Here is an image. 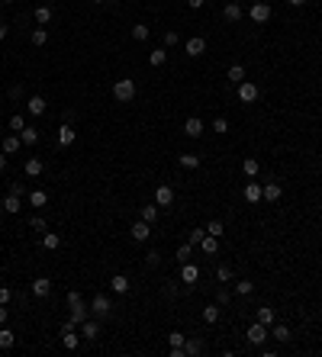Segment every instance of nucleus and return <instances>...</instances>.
<instances>
[{
	"label": "nucleus",
	"instance_id": "nucleus-47",
	"mask_svg": "<svg viewBox=\"0 0 322 357\" xmlns=\"http://www.w3.org/2000/svg\"><path fill=\"white\" fill-rule=\"evenodd\" d=\"M23 129H26V119H23V116H10V132H16V135H20Z\"/></svg>",
	"mask_w": 322,
	"mask_h": 357
},
{
	"label": "nucleus",
	"instance_id": "nucleus-41",
	"mask_svg": "<svg viewBox=\"0 0 322 357\" xmlns=\"http://www.w3.org/2000/svg\"><path fill=\"white\" fill-rule=\"evenodd\" d=\"M251 293H255V283L251 280H239L236 283V296H251Z\"/></svg>",
	"mask_w": 322,
	"mask_h": 357
},
{
	"label": "nucleus",
	"instance_id": "nucleus-59",
	"mask_svg": "<svg viewBox=\"0 0 322 357\" xmlns=\"http://www.w3.org/2000/svg\"><path fill=\"white\" fill-rule=\"evenodd\" d=\"M7 158H10V155H4V151H0V171H7Z\"/></svg>",
	"mask_w": 322,
	"mask_h": 357
},
{
	"label": "nucleus",
	"instance_id": "nucleus-7",
	"mask_svg": "<svg viewBox=\"0 0 322 357\" xmlns=\"http://www.w3.org/2000/svg\"><path fill=\"white\" fill-rule=\"evenodd\" d=\"M77 332L84 335V341H94V338H100V319H87L77 325Z\"/></svg>",
	"mask_w": 322,
	"mask_h": 357
},
{
	"label": "nucleus",
	"instance_id": "nucleus-26",
	"mask_svg": "<svg viewBox=\"0 0 322 357\" xmlns=\"http://www.w3.org/2000/svg\"><path fill=\"white\" fill-rule=\"evenodd\" d=\"M13 344H16V335H13L7 325H0V351H10Z\"/></svg>",
	"mask_w": 322,
	"mask_h": 357
},
{
	"label": "nucleus",
	"instance_id": "nucleus-44",
	"mask_svg": "<svg viewBox=\"0 0 322 357\" xmlns=\"http://www.w3.org/2000/svg\"><path fill=\"white\" fill-rule=\"evenodd\" d=\"M216 280H219V283H229V280H232V267H229V264L216 267Z\"/></svg>",
	"mask_w": 322,
	"mask_h": 357
},
{
	"label": "nucleus",
	"instance_id": "nucleus-34",
	"mask_svg": "<svg viewBox=\"0 0 322 357\" xmlns=\"http://www.w3.org/2000/svg\"><path fill=\"white\" fill-rule=\"evenodd\" d=\"M20 142H23V145H36V142H39V129L26 126L23 132H20Z\"/></svg>",
	"mask_w": 322,
	"mask_h": 357
},
{
	"label": "nucleus",
	"instance_id": "nucleus-28",
	"mask_svg": "<svg viewBox=\"0 0 322 357\" xmlns=\"http://www.w3.org/2000/svg\"><path fill=\"white\" fill-rule=\"evenodd\" d=\"M177 164H180V168H184V171H197L200 168V155H180V158H177Z\"/></svg>",
	"mask_w": 322,
	"mask_h": 357
},
{
	"label": "nucleus",
	"instance_id": "nucleus-27",
	"mask_svg": "<svg viewBox=\"0 0 322 357\" xmlns=\"http://www.w3.org/2000/svg\"><path fill=\"white\" fill-rule=\"evenodd\" d=\"M197 354H203V341H200V338H187L184 341V357H197Z\"/></svg>",
	"mask_w": 322,
	"mask_h": 357
},
{
	"label": "nucleus",
	"instance_id": "nucleus-17",
	"mask_svg": "<svg viewBox=\"0 0 322 357\" xmlns=\"http://www.w3.org/2000/svg\"><path fill=\"white\" fill-rule=\"evenodd\" d=\"M20 145H23V142H20V135H16V132H13V135H4V138H0V151H4V155H13V151H20Z\"/></svg>",
	"mask_w": 322,
	"mask_h": 357
},
{
	"label": "nucleus",
	"instance_id": "nucleus-30",
	"mask_svg": "<svg viewBox=\"0 0 322 357\" xmlns=\"http://www.w3.org/2000/svg\"><path fill=\"white\" fill-rule=\"evenodd\" d=\"M32 20L39 26H49L52 23V7H36V10H32Z\"/></svg>",
	"mask_w": 322,
	"mask_h": 357
},
{
	"label": "nucleus",
	"instance_id": "nucleus-8",
	"mask_svg": "<svg viewBox=\"0 0 322 357\" xmlns=\"http://www.w3.org/2000/svg\"><path fill=\"white\" fill-rule=\"evenodd\" d=\"M197 280H200V267L190 264V261H187V264H180V283H187V290H190Z\"/></svg>",
	"mask_w": 322,
	"mask_h": 357
},
{
	"label": "nucleus",
	"instance_id": "nucleus-61",
	"mask_svg": "<svg viewBox=\"0 0 322 357\" xmlns=\"http://www.w3.org/2000/svg\"><path fill=\"white\" fill-rule=\"evenodd\" d=\"M4 39H7V26L0 23V42H4Z\"/></svg>",
	"mask_w": 322,
	"mask_h": 357
},
{
	"label": "nucleus",
	"instance_id": "nucleus-19",
	"mask_svg": "<svg viewBox=\"0 0 322 357\" xmlns=\"http://www.w3.org/2000/svg\"><path fill=\"white\" fill-rule=\"evenodd\" d=\"M203 52H206V39H200V36L187 39V55H190V58H200Z\"/></svg>",
	"mask_w": 322,
	"mask_h": 357
},
{
	"label": "nucleus",
	"instance_id": "nucleus-1",
	"mask_svg": "<svg viewBox=\"0 0 322 357\" xmlns=\"http://www.w3.org/2000/svg\"><path fill=\"white\" fill-rule=\"evenodd\" d=\"M113 100H116V103L135 100V77H119V81L113 84Z\"/></svg>",
	"mask_w": 322,
	"mask_h": 357
},
{
	"label": "nucleus",
	"instance_id": "nucleus-9",
	"mask_svg": "<svg viewBox=\"0 0 322 357\" xmlns=\"http://www.w3.org/2000/svg\"><path fill=\"white\" fill-rule=\"evenodd\" d=\"M155 203L161 206V210H168V206H174V190L168 184H158V190H155Z\"/></svg>",
	"mask_w": 322,
	"mask_h": 357
},
{
	"label": "nucleus",
	"instance_id": "nucleus-11",
	"mask_svg": "<svg viewBox=\"0 0 322 357\" xmlns=\"http://www.w3.org/2000/svg\"><path fill=\"white\" fill-rule=\"evenodd\" d=\"M45 110H49V103H45V97H39V93H32V97L26 100V113H29V116H42Z\"/></svg>",
	"mask_w": 322,
	"mask_h": 357
},
{
	"label": "nucleus",
	"instance_id": "nucleus-54",
	"mask_svg": "<svg viewBox=\"0 0 322 357\" xmlns=\"http://www.w3.org/2000/svg\"><path fill=\"white\" fill-rule=\"evenodd\" d=\"M229 299H232V293H229V290H219V306H225Z\"/></svg>",
	"mask_w": 322,
	"mask_h": 357
},
{
	"label": "nucleus",
	"instance_id": "nucleus-57",
	"mask_svg": "<svg viewBox=\"0 0 322 357\" xmlns=\"http://www.w3.org/2000/svg\"><path fill=\"white\" fill-rule=\"evenodd\" d=\"M203 4H206V0H187V7H190V10H200Z\"/></svg>",
	"mask_w": 322,
	"mask_h": 357
},
{
	"label": "nucleus",
	"instance_id": "nucleus-64",
	"mask_svg": "<svg viewBox=\"0 0 322 357\" xmlns=\"http://www.w3.org/2000/svg\"><path fill=\"white\" fill-rule=\"evenodd\" d=\"M0 10H4V0H0Z\"/></svg>",
	"mask_w": 322,
	"mask_h": 357
},
{
	"label": "nucleus",
	"instance_id": "nucleus-5",
	"mask_svg": "<svg viewBox=\"0 0 322 357\" xmlns=\"http://www.w3.org/2000/svg\"><path fill=\"white\" fill-rule=\"evenodd\" d=\"M281 196H284V187L277 184V180H267V184H261V199H264V203H277Z\"/></svg>",
	"mask_w": 322,
	"mask_h": 357
},
{
	"label": "nucleus",
	"instance_id": "nucleus-14",
	"mask_svg": "<svg viewBox=\"0 0 322 357\" xmlns=\"http://www.w3.org/2000/svg\"><path fill=\"white\" fill-rule=\"evenodd\" d=\"M74 138H77V132H74V129L71 126H58V148H71L74 145Z\"/></svg>",
	"mask_w": 322,
	"mask_h": 357
},
{
	"label": "nucleus",
	"instance_id": "nucleus-50",
	"mask_svg": "<svg viewBox=\"0 0 322 357\" xmlns=\"http://www.w3.org/2000/svg\"><path fill=\"white\" fill-rule=\"evenodd\" d=\"M203 238H206V229H194V232H190V245H200Z\"/></svg>",
	"mask_w": 322,
	"mask_h": 357
},
{
	"label": "nucleus",
	"instance_id": "nucleus-51",
	"mask_svg": "<svg viewBox=\"0 0 322 357\" xmlns=\"http://www.w3.org/2000/svg\"><path fill=\"white\" fill-rule=\"evenodd\" d=\"M158 261H161V254H158V251H149V254H145V264H149V267H155Z\"/></svg>",
	"mask_w": 322,
	"mask_h": 357
},
{
	"label": "nucleus",
	"instance_id": "nucleus-4",
	"mask_svg": "<svg viewBox=\"0 0 322 357\" xmlns=\"http://www.w3.org/2000/svg\"><path fill=\"white\" fill-rule=\"evenodd\" d=\"M248 16H251V23H255V26H264L267 20H271V7H267L264 0H258V4H251Z\"/></svg>",
	"mask_w": 322,
	"mask_h": 357
},
{
	"label": "nucleus",
	"instance_id": "nucleus-22",
	"mask_svg": "<svg viewBox=\"0 0 322 357\" xmlns=\"http://www.w3.org/2000/svg\"><path fill=\"white\" fill-rule=\"evenodd\" d=\"M90 319V306H84V302H77V306H71V322L74 325H81V322Z\"/></svg>",
	"mask_w": 322,
	"mask_h": 357
},
{
	"label": "nucleus",
	"instance_id": "nucleus-48",
	"mask_svg": "<svg viewBox=\"0 0 322 357\" xmlns=\"http://www.w3.org/2000/svg\"><path fill=\"white\" fill-rule=\"evenodd\" d=\"M177 42H180V36H177V32H174V29H168V32H164V48L177 45Z\"/></svg>",
	"mask_w": 322,
	"mask_h": 357
},
{
	"label": "nucleus",
	"instance_id": "nucleus-25",
	"mask_svg": "<svg viewBox=\"0 0 322 357\" xmlns=\"http://www.w3.org/2000/svg\"><path fill=\"white\" fill-rule=\"evenodd\" d=\"M4 210L10 213V216H13V213H20V210H23V196H16V193H7V196H4Z\"/></svg>",
	"mask_w": 322,
	"mask_h": 357
},
{
	"label": "nucleus",
	"instance_id": "nucleus-10",
	"mask_svg": "<svg viewBox=\"0 0 322 357\" xmlns=\"http://www.w3.org/2000/svg\"><path fill=\"white\" fill-rule=\"evenodd\" d=\"M236 87H239V100H242V103H255V100H258V84L242 81V84H236Z\"/></svg>",
	"mask_w": 322,
	"mask_h": 357
},
{
	"label": "nucleus",
	"instance_id": "nucleus-52",
	"mask_svg": "<svg viewBox=\"0 0 322 357\" xmlns=\"http://www.w3.org/2000/svg\"><path fill=\"white\" fill-rule=\"evenodd\" d=\"M10 299H13V293L7 290V286H0V306H7V302H10Z\"/></svg>",
	"mask_w": 322,
	"mask_h": 357
},
{
	"label": "nucleus",
	"instance_id": "nucleus-31",
	"mask_svg": "<svg viewBox=\"0 0 322 357\" xmlns=\"http://www.w3.org/2000/svg\"><path fill=\"white\" fill-rule=\"evenodd\" d=\"M245 199H248V203H261V184H258V180L245 184Z\"/></svg>",
	"mask_w": 322,
	"mask_h": 357
},
{
	"label": "nucleus",
	"instance_id": "nucleus-24",
	"mask_svg": "<svg viewBox=\"0 0 322 357\" xmlns=\"http://www.w3.org/2000/svg\"><path fill=\"white\" fill-rule=\"evenodd\" d=\"M26 199H29L32 210H39V206L49 203V193H45V190H29V193H26Z\"/></svg>",
	"mask_w": 322,
	"mask_h": 357
},
{
	"label": "nucleus",
	"instance_id": "nucleus-3",
	"mask_svg": "<svg viewBox=\"0 0 322 357\" xmlns=\"http://www.w3.org/2000/svg\"><path fill=\"white\" fill-rule=\"evenodd\" d=\"M245 338H248V344L261 347V344L267 341V338H271V328H267V325H261V322H251V325H248V332H245Z\"/></svg>",
	"mask_w": 322,
	"mask_h": 357
},
{
	"label": "nucleus",
	"instance_id": "nucleus-12",
	"mask_svg": "<svg viewBox=\"0 0 322 357\" xmlns=\"http://www.w3.org/2000/svg\"><path fill=\"white\" fill-rule=\"evenodd\" d=\"M23 171H26V177H42V171H45V164H42V158H36V155H32V158H26V164H23Z\"/></svg>",
	"mask_w": 322,
	"mask_h": 357
},
{
	"label": "nucleus",
	"instance_id": "nucleus-6",
	"mask_svg": "<svg viewBox=\"0 0 322 357\" xmlns=\"http://www.w3.org/2000/svg\"><path fill=\"white\" fill-rule=\"evenodd\" d=\"M129 235H132V241H149V238H152V222H145V219L132 222V229H129Z\"/></svg>",
	"mask_w": 322,
	"mask_h": 357
},
{
	"label": "nucleus",
	"instance_id": "nucleus-58",
	"mask_svg": "<svg viewBox=\"0 0 322 357\" xmlns=\"http://www.w3.org/2000/svg\"><path fill=\"white\" fill-rule=\"evenodd\" d=\"M7 316H10V309H7V306H0V325H7Z\"/></svg>",
	"mask_w": 322,
	"mask_h": 357
},
{
	"label": "nucleus",
	"instance_id": "nucleus-62",
	"mask_svg": "<svg viewBox=\"0 0 322 357\" xmlns=\"http://www.w3.org/2000/svg\"><path fill=\"white\" fill-rule=\"evenodd\" d=\"M94 4H116V0H94Z\"/></svg>",
	"mask_w": 322,
	"mask_h": 357
},
{
	"label": "nucleus",
	"instance_id": "nucleus-13",
	"mask_svg": "<svg viewBox=\"0 0 322 357\" xmlns=\"http://www.w3.org/2000/svg\"><path fill=\"white\" fill-rule=\"evenodd\" d=\"M49 293H52V280L49 277H36V280H32V296H36V299H45Z\"/></svg>",
	"mask_w": 322,
	"mask_h": 357
},
{
	"label": "nucleus",
	"instance_id": "nucleus-45",
	"mask_svg": "<svg viewBox=\"0 0 322 357\" xmlns=\"http://www.w3.org/2000/svg\"><path fill=\"white\" fill-rule=\"evenodd\" d=\"M213 132L225 135V132H229V119H225V116H216V119H213Z\"/></svg>",
	"mask_w": 322,
	"mask_h": 357
},
{
	"label": "nucleus",
	"instance_id": "nucleus-37",
	"mask_svg": "<svg viewBox=\"0 0 322 357\" xmlns=\"http://www.w3.org/2000/svg\"><path fill=\"white\" fill-rule=\"evenodd\" d=\"M225 77H229L232 84H242V81H245V68H242V65H232L229 71H225Z\"/></svg>",
	"mask_w": 322,
	"mask_h": 357
},
{
	"label": "nucleus",
	"instance_id": "nucleus-2",
	"mask_svg": "<svg viewBox=\"0 0 322 357\" xmlns=\"http://www.w3.org/2000/svg\"><path fill=\"white\" fill-rule=\"evenodd\" d=\"M90 316L94 319H100V322H107L110 316H113V302H110V296L107 293H97L90 299Z\"/></svg>",
	"mask_w": 322,
	"mask_h": 357
},
{
	"label": "nucleus",
	"instance_id": "nucleus-42",
	"mask_svg": "<svg viewBox=\"0 0 322 357\" xmlns=\"http://www.w3.org/2000/svg\"><path fill=\"white\" fill-rule=\"evenodd\" d=\"M190 254H194V245H190V241H184V245L177 248V261H180V264H187Z\"/></svg>",
	"mask_w": 322,
	"mask_h": 357
},
{
	"label": "nucleus",
	"instance_id": "nucleus-35",
	"mask_svg": "<svg viewBox=\"0 0 322 357\" xmlns=\"http://www.w3.org/2000/svg\"><path fill=\"white\" fill-rule=\"evenodd\" d=\"M158 213H161L158 203H145V206H142V219H145V222H155V219H158Z\"/></svg>",
	"mask_w": 322,
	"mask_h": 357
},
{
	"label": "nucleus",
	"instance_id": "nucleus-23",
	"mask_svg": "<svg viewBox=\"0 0 322 357\" xmlns=\"http://www.w3.org/2000/svg\"><path fill=\"white\" fill-rule=\"evenodd\" d=\"M42 248H45V251H58V248H62V235H58V232H45V235H42Z\"/></svg>",
	"mask_w": 322,
	"mask_h": 357
},
{
	"label": "nucleus",
	"instance_id": "nucleus-60",
	"mask_svg": "<svg viewBox=\"0 0 322 357\" xmlns=\"http://www.w3.org/2000/svg\"><path fill=\"white\" fill-rule=\"evenodd\" d=\"M287 4H290V7H303V4H306V0H287Z\"/></svg>",
	"mask_w": 322,
	"mask_h": 357
},
{
	"label": "nucleus",
	"instance_id": "nucleus-56",
	"mask_svg": "<svg viewBox=\"0 0 322 357\" xmlns=\"http://www.w3.org/2000/svg\"><path fill=\"white\" fill-rule=\"evenodd\" d=\"M23 97V87H10V100H20Z\"/></svg>",
	"mask_w": 322,
	"mask_h": 357
},
{
	"label": "nucleus",
	"instance_id": "nucleus-46",
	"mask_svg": "<svg viewBox=\"0 0 322 357\" xmlns=\"http://www.w3.org/2000/svg\"><path fill=\"white\" fill-rule=\"evenodd\" d=\"M184 341H187L184 332H171V335H168V344H171V347H184Z\"/></svg>",
	"mask_w": 322,
	"mask_h": 357
},
{
	"label": "nucleus",
	"instance_id": "nucleus-43",
	"mask_svg": "<svg viewBox=\"0 0 322 357\" xmlns=\"http://www.w3.org/2000/svg\"><path fill=\"white\" fill-rule=\"evenodd\" d=\"M222 232H225V225H222V219H210V225H206V235H216V238H219Z\"/></svg>",
	"mask_w": 322,
	"mask_h": 357
},
{
	"label": "nucleus",
	"instance_id": "nucleus-16",
	"mask_svg": "<svg viewBox=\"0 0 322 357\" xmlns=\"http://www.w3.org/2000/svg\"><path fill=\"white\" fill-rule=\"evenodd\" d=\"M184 135H187V138H200V135H203V119L190 116L187 123H184Z\"/></svg>",
	"mask_w": 322,
	"mask_h": 357
},
{
	"label": "nucleus",
	"instance_id": "nucleus-55",
	"mask_svg": "<svg viewBox=\"0 0 322 357\" xmlns=\"http://www.w3.org/2000/svg\"><path fill=\"white\" fill-rule=\"evenodd\" d=\"M10 193H16V196H23V193H26V187H23V184H10Z\"/></svg>",
	"mask_w": 322,
	"mask_h": 357
},
{
	"label": "nucleus",
	"instance_id": "nucleus-53",
	"mask_svg": "<svg viewBox=\"0 0 322 357\" xmlns=\"http://www.w3.org/2000/svg\"><path fill=\"white\" fill-rule=\"evenodd\" d=\"M77 302H84V299H81V293L71 290V293H68V306H77Z\"/></svg>",
	"mask_w": 322,
	"mask_h": 357
},
{
	"label": "nucleus",
	"instance_id": "nucleus-20",
	"mask_svg": "<svg viewBox=\"0 0 322 357\" xmlns=\"http://www.w3.org/2000/svg\"><path fill=\"white\" fill-rule=\"evenodd\" d=\"M110 290L113 293H129V277L126 274H113L110 277Z\"/></svg>",
	"mask_w": 322,
	"mask_h": 357
},
{
	"label": "nucleus",
	"instance_id": "nucleus-29",
	"mask_svg": "<svg viewBox=\"0 0 322 357\" xmlns=\"http://www.w3.org/2000/svg\"><path fill=\"white\" fill-rule=\"evenodd\" d=\"M200 248H203L206 254H213V258H216V254H219V238H216V235H206V238L200 241Z\"/></svg>",
	"mask_w": 322,
	"mask_h": 357
},
{
	"label": "nucleus",
	"instance_id": "nucleus-15",
	"mask_svg": "<svg viewBox=\"0 0 322 357\" xmlns=\"http://www.w3.org/2000/svg\"><path fill=\"white\" fill-rule=\"evenodd\" d=\"M271 338H277V341H281V344H290V325H284V322H274V325H271Z\"/></svg>",
	"mask_w": 322,
	"mask_h": 357
},
{
	"label": "nucleus",
	"instance_id": "nucleus-39",
	"mask_svg": "<svg viewBox=\"0 0 322 357\" xmlns=\"http://www.w3.org/2000/svg\"><path fill=\"white\" fill-rule=\"evenodd\" d=\"M164 62H168V52H164V48H155L152 55H149V65H152V68H161Z\"/></svg>",
	"mask_w": 322,
	"mask_h": 357
},
{
	"label": "nucleus",
	"instance_id": "nucleus-38",
	"mask_svg": "<svg viewBox=\"0 0 322 357\" xmlns=\"http://www.w3.org/2000/svg\"><path fill=\"white\" fill-rule=\"evenodd\" d=\"M32 45H36V48H42V45H45V42H49V32L45 29H42V26H36V29H32Z\"/></svg>",
	"mask_w": 322,
	"mask_h": 357
},
{
	"label": "nucleus",
	"instance_id": "nucleus-36",
	"mask_svg": "<svg viewBox=\"0 0 322 357\" xmlns=\"http://www.w3.org/2000/svg\"><path fill=\"white\" fill-rule=\"evenodd\" d=\"M242 171H245V177H258V171H261L258 158H245L242 161Z\"/></svg>",
	"mask_w": 322,
	"mask_h": 357
},
{
	"label": "nucleus",
	"instance_id": "nucleus-18",
	"mask_svg": "<svg viewBox=\"0 0 322 357\" xmlns=\"http://www.w3.org/2000/svg\"><path fill=\"white\" fill-rule=\"evenodd\" d=\"M222 20H225V23H239V20H242V7L236 4V0H229V4L222 7Z\"/></svg>",
	"mask_w": 322,
	"mask_h": 357
},
{
	"label": "nucleus",
	"instance_id": "nucleus-32",
	"mask_svg": "<svg viewBox=\"0 0 322 357\" xmlns=\"http://www.w3.org/2000/svg\"><path fill=\"white\" fill-rule=\"evenodd\" d=\"M203 322L206 325H216V322H219V302H210V306L203 309Z\"/></svg>",
	"mask_w": 322,
	"mask_h": 357
},
{
	"label": "nucleus",
	"instance_id": "nucleus-33",
	"mask_svg": "<svg viewBox=\"0 0 322 357\" xmlns=\"http://www.w3.org/2000/svg\"><path fill=\"white\" fill-rule=\"evenodd\" d=\"M62 341H65L68 351H74V347L81 344V332H77V328H74V332H62Z\"/></svg>",
	"mask_w": 322,
	"mask_h": 357
},
{
	"label": "nucleus",
	"instance_id": "nucleus-40",
	"mask_svg": "<svg viewBox=\"0 0 322 357\" xmlns=\"http://www.w3.org/2000/svg\"><path fill=\"white\" fill-rule=\"evenodd\" d=\"M149 36H152V29H149V26H142V23L132 26V39H135V42H145Z\"/></svg>",
	"mask_w": 322,
	"mask_h": 357
},
{
	"label": "nucleus",
	"instance_id": "nucleus-63",
	"mask_svg": "<svg viewBox=\"0 0 322 357\" xmlns=\"http://www.w3.org/2000/svg\"><path fill=\"white\" fill-rule=\"evenodd\" d=\"M4 4H16V0H4Z\"/></svg>",
	"mask_w": 322,
	"mask_h": 357
},
{
	"label": "nucleus",
	"instance_id": "nucleus-49",
	"mask_svg": "<svg viewBox=\"0 0 322 357\" xmlns=\"http://www.w3.org/2000/svg\"><path fill=\"white\" fill-rule=\"evenodd\" d=\"M29 229H32V232H45V219H42V216H32V219H29Z\"/></svg>",
	"mask_w": 322,
	"mask_h": 357
},
{
	"label": "nucleus",
	"instance_id": "nucleus-21",
	"mask_svg": "<svg viewBox=\"0 0 322 357\" xmlns=\"http://www.w3.org/2000/svg\"><path fill=\"white\" fill-rule=\"evenodd\" d=\"M255 322H261V325H267V328H271L274 322H277V316H274V309H271V306H261V309L255 312Z\"/></svg>",
	"mask_w": 322,
	"mask_h": 357
}]
</instances>
